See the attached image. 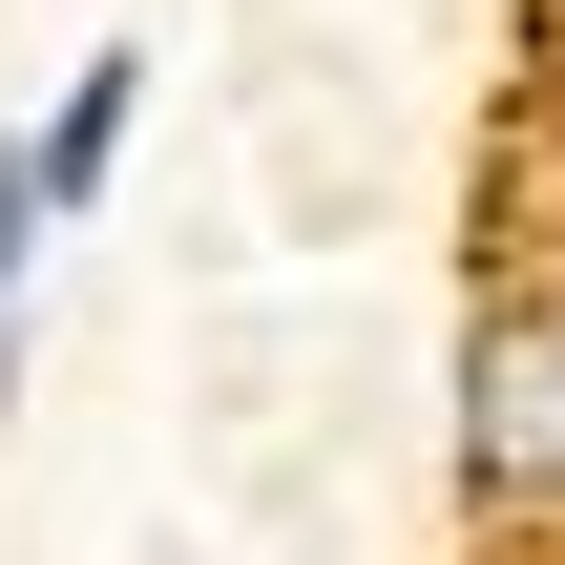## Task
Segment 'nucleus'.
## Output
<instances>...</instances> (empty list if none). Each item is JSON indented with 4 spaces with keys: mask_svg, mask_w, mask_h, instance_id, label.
Masks as SVG:
<instances>
[{
    "mask_svg": "<svg viewBox=\"0 0 565 565\" xmlns=\"http://www.w3.org/2000/svg\"><path fill=\"white\" fill-rule=\"evenodd\" d=\"M440 440H461V524H482V545H565V294L545 273H503V294L461 315Z\"/></svg>",
    "mask_w": 565,
    "mask_h": 565,
    "instance_id": "obj_1",
    "label": "nucleus"
},
{
    "mask_svg": "<svg viewBox=\"0 0 565 565\" xmlns=\"http://www.w3.org/2000/svg\"><path fill=\"white\" fill-rule=\"evenodd\" d=\"M126 126H147V63L105 42V63H84V84H63V105L21 126V168H42V231H84V210H105V168H126Z\"/></svg>",
    "mask_w": 565,
    "mask_h": 565,
    "instance_id": "obj_2",
    "label": "nucleus"
},
{
    "mask_svg": "<svg viewBox=\"0 0 565 565\" xmlns=\"http://www.w3.org/2000/svg\"><path fill=\"white\" fill-rule=\"evenodd\" d=\"M21 252H42V168L0 147V294H21Z\"/></svg>",
    "mask_w": 565,
    "mask_h": 565,
    "instance_id": "obj_3",
    "label": "nucleus"
}]
</instances>
